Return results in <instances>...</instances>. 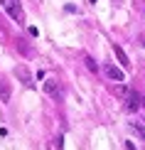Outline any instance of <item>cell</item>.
<instances>
[{"instance_id": "cell-1", "label": "cell", "mask_w": 145, "mask_h": 150, "mask_svg": "<svg viewBox=\"0 0 145 150\" xmlns=\"http://www.w3.org/2000/svg\"><path fill=\"white\" fill-rule=\"evenodd\" d=\"M0 5H3V10L8 12L15 22H22L25 20V10H22V5L17 3V0H0Z\"/></svg>"}, {"instance_id": "cell-2", "label": "cell", "mask_w": 145, "mask_h": 150, "mask_svg": "<svg viewBox=\"0 0 145 150\" xmlns=\"http://www.w3.org/2000/svg\"><path fill=\"white\" fill-rule=\"evenodd\" d=\"M103 71H106V76H108L111 81H118V84H123V81H125V74L118 69L116 64H106V67H103Z\"/></svg>"}, {"instance_id": "cell-3", "label": "cell", "mask_w": 145, "mask_h": 150, "mask_svg": "<svg viewBox=\"0 0 145 150\" xmlns=\"http://www.w3.org/2000/svg\"><path fill=\"white\" fill-rule=\"evenodd\" d=\"M10 98H12L10 84H8V81H0V101H3V103H10Z\"/></svg>"}, {"instance_id": "cell-4", "label": "cell", "mask_w": 145, "mask_h": 150, "mask_svg": "<svg viewBox=\"0 0 145 150\" xmlns=\"http://www.w3.org/2000/svg\"><path fill=\"white\" fill-rule=\"evenodd\" d=\"M15 74L22 79V84H27V86L32 84V74L27 71V67H22V64H20V67H15Z\"/></svg>"}, {"instance_id": "cell-5", "label": "cell", "mask_w": 145, "mask_h": 150, "mask_svg": "<svg viewBox=\"0 0 145 150\" xmlns=\"http://www.w3.org/2000/svg\"><path fill=\"white\" fill-rule=\"evenodd\" d=\"M125 106H128V111H135V108H140V96H138V93H128V96H125Z\"/></svg>"}, {"instance_id": "cell-6", "label": "cell", "mask_w": 145, "mask_h": 150, "mask_svg": "<svg viewBox=\"0 0 145 150\" xmlns=\"http://www.w3.org/2000/svg\"><path fill=\"white\" fill-rule=\"evenodd\" d=\"M113 52H116V57H118V62H121L123 67H130V62H128V57H125V52L118 45H113Z\"/></svg>"}, {"instance_id": "cell-7", "label": "cell", "mask_w": 145, "mask_h": 150, "mask_svg": "<svg viewBox=\"0 0 145 150\" xmlns=\"http://www.w3.org/2000/svg\"><path fill=\"white\" fill-rule=\"evenodd\" d=\"M45 91H47V93H57V81H54V79H47V81H45Z\"/></svg>"}, {"instance_id": "cell-8", "label": "cell", "mask_w": 145, "mask_h": 150, "mask_svg": "<svg viewBox=\"0 0 145 150\" xmlns=\"http://www.w3.org/2000/svg\"><path fill=\"white\" fill-rule=\"evenodd\" d=\"M130 128H133L135 133H138V135H140V138L145 140V128H143V126H138V123H130Z\"/></svg>"}, {"instance_id": "cell-9", "label": "cell", "mask_w": 145, "mask_h": 150, "mask_svg": "<svg viewBox=\"0 0 145 150\" xmlns=\"http://www.w3.org/2000/svg\"><path fill=\"white\" fill-rule=\"evenodd\" d=\"M84 62H86V67H89V69H91V71H98V67H96V62H93L91 57H86Z\"/></svg>"}]
</instances>
